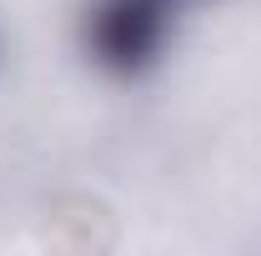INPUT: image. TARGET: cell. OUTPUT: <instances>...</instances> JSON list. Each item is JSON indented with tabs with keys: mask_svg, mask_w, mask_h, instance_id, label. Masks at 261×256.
<instances>
[{
	"mask_svg": "<svg viewBox=\"0 0 261 256\" xmlns=\"http://www.w3.org/2000/svg\"><path fill=\"white\" fill-rule=\"evenodd\" d=\"M176 5H181V0H176Z\"/></svg>",
	"mask_w": 261,
	"mask_h": 256,
	"instance_id": "cell-2",
	"label": "cell"
},
{
	"mask_svg": "<svg viewBox=\"0 0 261 256\" xmlns=\"http://www.w3.org/2000/svg\"><path fill=\"white\" fill-rule=\"evenodd\" d=\"M171 10L176 0H100L91 10V56L116 75H136L156 61V50L166 45L171 31Z\"/></svg>",
	"mask_w": 261,
	"mask_h": 256,
	"instance_id": "cell-1",
	"label": "cell"
}]
</instances>
